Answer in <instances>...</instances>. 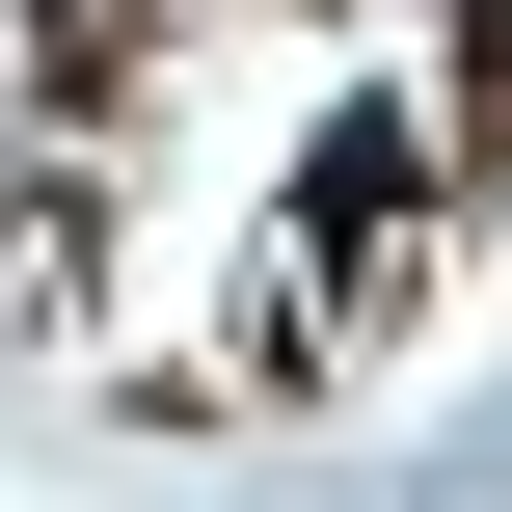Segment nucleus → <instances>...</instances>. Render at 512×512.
Instances as JSON below:
<instances>
[{"instance_id": "nucleus-1", "label": "nucleus", "mask_w": 512, "mask_h": 512, "mask_svg": "<svg viewBox=\"0 0 512 512\" xmlns=\"http://www.w3.org/2000/svg\"><path fill=\"white\" fill-rule=\"evenodd\" d=\"M486 108H512V0H486Z\"/></svg>"}]
</instances>
